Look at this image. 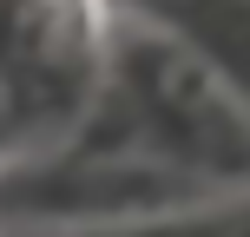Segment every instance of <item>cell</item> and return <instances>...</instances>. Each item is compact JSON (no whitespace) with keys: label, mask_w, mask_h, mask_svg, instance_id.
I'll list each match as a JSON object with an SVG mask.
<instances>
[{"label":"cell","mask_w":250,"mask_h":237,"mask_svg":"<svg viewBox=\"0 0 250 237\" xmlns=\"http://www.w3.org/2000/svg\"><path fill=\"white\" fill-rule=\"evenodd\" d=\"M99 92L86 106V125L132 138L158 158L198 172L217 191H250V106L191 40L145 13L105 7L99 40Z\"/></svg>","instance_id":"obj_1"},{"label":"cell","mask_w":250,"mask_h":237,"mask_svg":"<svg viewBox=\"0 0 250 237\" xmlns=\"http://www.w3.org/2000/svg\"><path fill=\"white\" fill-rule=\"evenodd\" d=\"M224 198L198 172L79 119L60 145L0 165V237H99Z\"/></svg>","instance_id":"obj_2"},{"label":"cell","mask_w":250,"mask_h":237,"mask_svg":"<svg viewBox=\"0 0 250 237\" xmlns=\"http://www.w3.org/2000/svg\"><path fill=\"white\" fill-rule=\"evenodd\" d=\"M99 237H250V191H224V198H204L191 211L125 224V231H99Z\"/></svg>","instance_id":"obj_3"}]
</instances>
